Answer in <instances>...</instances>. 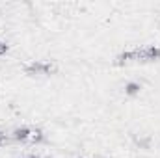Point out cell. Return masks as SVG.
<instances>
[{
	"label": "cell",
	"mask_w": 160,
	"mask_h": 158,
	"mask_svg": "<svg viewBox=\"0 0 160 158\" xmlns=\"http://www.w3.org/2000/svg\"><path fill=\"white\" fill-rule=\"evenodd\" d=\"M56 71V65L50 62H32L30 65H26L24 73L34 77V75H52Z\"/></svg>",
	"instance_id": "cell-2"
},
{
	"label": "cell",
	"mask_w": 160,
	"mask_h": 158,
	"mask_svg": "<svg viewBox=\"0 0 160 158\" xmlns=\"http://www.w3.org/2000/svg\"><path fill=\"white\" fill-rule=\"evenodd\" d=\"M30 136H32V130L28 126H21V128L13 130V140H17V141H26Z\"/></svg>",
	"instance_id": "cell-3"
},
{
	"label": "cell",
	"mask_w": 160,
	"mask_h": 158,
	"mask_svg": "<svg viewBox=\"0 0 160 158\" xmlns=\"http://www.w3.org/2000/svg\"><path fill=\"white\" fill-rule=\"evenodd\" d=\"M138 91H140V84H136V82L127 84V93H128V95H134V93H138Z\"/></svg>",
	"instance_id": "cell-5"
},
{
	"label": "cell",
	"mask_w": 160,
	"mask_h": 158,
	"mask_svg": "<svg viewBox=\"0 0 160 158\" xmlns=\"http://www.w3.org/2000/svg\"><path fill=\"white\" fill-rule=\"evenodd\" d=\"M6 52H8V45H6L4 41H0V56H2V54H6Z\"/></svg>",
	"instance_id": "cell-6"
},
{
	"label": "cell",
	"mask_w": 160,
	"mask_h": 158,
	"mask_svg": "<svg viewBox=\"0 0 160 158\" xmlns=\"http://www.w3.org/2000/svg\"><path fill=\"white\" fill-rule=\"evenodd\" d=\"M160 60V48L151 45V47H143V48H134V50H125L118 54L116 63L123 65L127 62H155Z\"/></svg>",
	"instance_id": "cell-1"
},
{
	"label": "cell",
	"mask_w": 160,
	"mask_h": 158,
	"mask_svg": "<svg viewBox=\"0 0 160 158\" xmlns=\"http://www.w3.org/2000/svg\"><path fill=\"white\" fill-rule=\"evenodd\" d=\"M22 158H38V156H22Z\"/></svg>",
	"instance_id": "cell-8"
},
{
	"label": "cell",
	"mask_w": 160,
	"mask_h": 158,
	"mask_svg": "<svg viewBox=\"0 0 160 158\" xmlns=\"http://www.w3.org/2000/svg\"><path fill=\"white\" fill-rule=\"evenodd\" d=\"M30 140H32L34 143H39V141H43V140H45V136H43V132H41L39 128H38V130H32V136H30Z\"/></svg>",
	"instance_id": "cell-4"
},
{
	"label": "cell",
	"mask_w": 160,
	"mask_h": 158,
	"mask_svg": "<svg viewBox=\"0 0 160 158\" xmlns=\"http://www.w3.org/2000/svg\"><path fill=\"white\" fill-rule=\"evenodd\" d=\"M2 143H4V136L0 134V145H2Z\"/></svg>",
	"instance_id": "cell-7"
}]
</instances>
